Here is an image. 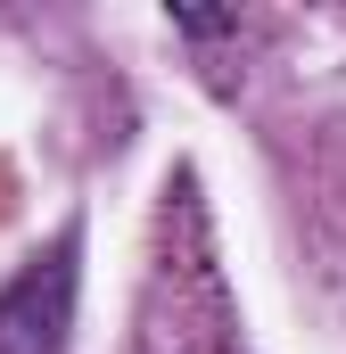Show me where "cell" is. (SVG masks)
<instances>
[{
    "mask_svg": "<svg viewBox=\"0 0 346 354\" xmlns=\"http://www.w3.org/2000/svg\"><path fill=\"white\" fill-rule=\"evenodd\" d=\"M75 322V264L42 256L0 288V354H58Z\"/></svg>",
    "mask_w": 346,
    "mask_h": 354,
    "instance_id": "1",
    "label": "cell"
}]
</instances>
